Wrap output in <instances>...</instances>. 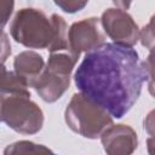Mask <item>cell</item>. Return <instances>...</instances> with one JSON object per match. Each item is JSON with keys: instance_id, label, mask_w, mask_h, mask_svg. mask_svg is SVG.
<instances>
[{"instance_id": "obj_7", "label": "cell", "mask_w": 155, "mask_h": 155, "mask_svg": "<svg viewBox=\"0 0 155 155\" xmlns=\"http://www.w3.org/2000/svg\"><path fill=\"white\" fill-rule=\"evenodd\" d=\"M101 27V19L97 17L74 22L68 30L69 51L79 58L82 52L87 53L105 44V36Z\"/></svg>"}, {"instance_id": "obj_16", "label": "cell", "mask_w": 155, "mask_h": 155, "mask_svg": "<svg viewBox=\"0 0 155 155\" xmlns=\"http://www.w3.org/2000/svg\"><path fill=\"white\" fill-rule=\"evenodd\" d=\"M0 2H1L0 4V6H1V29H4L13 12L15 0H1Z\"/></svg>"}, {"instance_id": "obj_3", "label": "cell", "mask_w": 155, "mask_h": 155, "mask_svg": "<svg viewBox=\"0 0 155 155\" xmlns=\"http://www.w3.org/2000/svg\"><path fill=\"white\" fill-rule=\"evenodd\" d=\"M113 119L105 108L81 92L73 94L64 110L67 126L73 132L88 139L101 138L102 133L113 125Z\"/></svg>"}, {"instance_id": "obj_12", "label": "cell", "mask_w": 155, "mask_h": 155, "mask_svg": "<svg viewBox=\"0 0 155 155\" xmlns=\"http://www.w3.org/2000/svg\"><path fill=\"white\" fill-rule=\"evenodd\" d=\"M143 126L149 136L147 138V150L150 155H155V109L147 114L143 121Z\"/></svg>"}, {"instance_id": "obj_14", "label": "cell", "mask_w": 155, "mask_h": 155, "mask_svg": "<svg viewBox=\"0 0 155 155\" xmlns=\"http://www.w3.org/2000/svg\"><path fill=\"white\" fill-rule=\"evenodd\" d=\"M145 71H147V81H148V91L155 97V48L149 51L148 57L143 61Z\"/></svg>"}, {"instance_id": "obj_5", "label": "cell", "mask_w": 155, "mask_h": 155, "mask_svg": "<svg viewBox=\"0 0 155 155\" xmlns=\"http://www.w3.org/2000/svg\"><path fill=\"white\" fill-rule=\"evenodd\" d=\"M78 59L69 50L51 52L44 71L33 86L44 102L54 103L67 92Z\"/></svg>"}, {"instance_id": "obj_13", "label": "cell", "mask_w": 155, "mask_h": 155, "mask_svg": "<svg viewBox=\"0 0 155 155\" xmlns=\"http://www.w3.org/2000/svg\"><path fill=\"white\" fill-rule=\"evenodd\" d=\"M139 41L142 46L148 48L149 51L155 48V13L151 16L149 23L140 29Z\"/></svg>"}, {"instance_id": "obj_11", "label": "cell", "mask_w": 155, "mask_h": 155, "mask_svg": "<svg viewBox=\"0 0 155 155\" xmlns=\"http://www.w3.org/2000/svg\"><path fill=\"white\" fill-rule=\"evenodd\" d=\"M53 153L51 149L42 144H36L30 140H18L12 144H8L5 150L4 155H16V154H48Z\"/></svg>"}, {"instance_id": "obj_17", "label": "cell", "mask_w": 155, "mask_h": 155, "mask_svg": "<svg viewBox=\"0 0 155 155\" xmlns=\"http://www.w3.org/2000/svg\"><path fill=\"white\" fill-rule=\"evenodd\" d=\"M2 51H1V58H2V64L5 63V61H6V57H7V54H10L11 53V45H10V42L7 41V36H6V34L2 31Z\"/></svg>"}, {"instance_id": "obj_18", "label": "cell", "mask_w": 155, "mask_h": 155, "mask_svg": "<svg viewBox=\"0 0 155 155\" xmlns=\"http://www.w3.org/2000/svg\"><path fill=\"white\" fill-rule=\"evenodd\" d=\"M133 0H113V4L121 10H128Z\"/></svg>"}, {"instance_id": "obj_9", "label": "cell", "mask_w": 155, "mask_h": 155, "mask_svg": "<svg viewBox=\"0 0 155 155\" xmlns=\"http://www.w3.org/2000/svg\"><path fill=\"white\" fill-rule=\"evenodd\" d=\"M45 69V61L41 54L35 51H23L13 59V70L21 75L33 87Z\"/></svg>"}, {"instance_id": "obj_6", "label": "cell", "mask_w": 155, "mask_h": 155, "mask_svg": "<svg viewBox=\"0 0 155 155\" xmlns=\"http://www.w3.org/2000/svg\"><path fill=\"white\" fill-rule=\"evenodd\" d=\"M101 24L107 36L115 44L133 47L139 40L140 29L126 10L107 8L102 13Z\"/></svg>"}, {"instance_id": "obj_10", "label": "cell", "mask_w": 155, "mask_h": 155, "mask_svg": "<svg viewBox=\"0 0 155 155\" xmlns=\"http://www.w3.org/2000/svg\"><path fill=\"white\" fill-rule=\"evenodd\" d=\"M7 93H30L28 82L18 75L15 70L10 71L1 65V85H0V94Z\"/></svg>"}, {"instance_id": "obj_8", "label": "cell", "mask_w": 155, "mask_h": 155, "mask_svg": "<svg viewBox=\"0 0 155 155\" xmlns=\"http://www.w3.org/2000/svg\"><path fill=\"white\" fill-rule=\"evenodd\" d=\"M103 149L109 155H130L138 147L136 131L125 124L109 126L101 136Z\"/></svg>"}, {"instance_id": "obj_15", "label": "cell", "mask_w": 155, "mask_h": 155, "mask_svg": "<svg viewBox=\"0 0 155 155\" xmlns=\"http://www.w3.org/2000/svg\"><path fill=\"white\" fill-rule=\"evenodd\" d=\"M53 2L65 13H76L85 8L88 0H53Z\"/></svg>"}, {"instance_id": "obj_4", "label": "cell", "mask_w": 155, "mask_h": 155, "mask_svg": "<svg viewBox=\"0 0 155 155\" xmlns=\"http://www.w3.org/2000/svg\"><path fill=\"white\" fill-rule=\"evenodd\" d=\"M2 122L21 134H35L44 126L42 109L30 99V93L0 94Z\"/></svg>"}, {"instance_id": "obj_2", "label": "cell", "mask_w": 155, "mask_h": 155, "mask_svg": "<svg viewBox=\"0 0 155 155\" xmlns=\"http://www.w3.org/2000/svg\"><path fill=\"white\" fill-rule=\"evenodd\" d=\"M12 39L28 48H47L51 52L69 50L68 25L63 17H50L41 10L24 7L17 11L11 24Z\"/></svg>"}, {"instance_id": "obj_1", "label": "cell", "mask_w": 155, "mask_h": 155, "mask_svg": "<svg viewBox=\"0 0 155 155\" xmlns=\"http://www.w3.org/2000/svg\"><path fill=\"white\" fill-rule=\"evenodd\" d=\"M147 71L138 52L128 46L105 42L87 52L76 68L74 82L113 117H124L138 101Z\"/></svg>"}]
</instances>
